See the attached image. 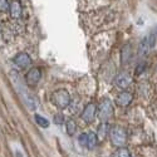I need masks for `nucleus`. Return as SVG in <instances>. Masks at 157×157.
<instances>
[{
	"instance_id": "obj_19",
	"label": "nucleus",
	"mask_w": 157,
	"mask_h": 157,
	"mask_svg": "<svg viewBox=\"0 0 157 157\" xmlns=\"http://www.w3.org/2000/svg\"><path fill=\"white\" fill-rule=\"evenodd\" d=\"M145 68H146V64H145V63L138 64V65H137V68H136V74H141L143 71H145Z\"/></svg>"
},
{
	"instance_id": "obj_11",
	"label": "nucleus",
	"mask_w": 157,
	"mask_h": 157,
	"mask_svg": "<svg viewBox=\"0 0 157 157\" xmlns=\"http://www.w3.org/2000/svg\"><path fill=\"white\" fill-rule=\"evenodd\" d=\"M23 13V6L20 4V2H18V0H14V2H11L10 5H9V14L13 19H18L20 18Z\"/></svg>"
},
{
	"instance_id": "obj_4",
	"label": "nucleus",
	"mask_w": 157,
	"mask_h": 157,
	"mask_svg": "<svg viewBox=\"0 0 157 157\" xmlns=\"http://www.w3.org/2000/svg\"><path fill=\"white\" fill-rule=\"evenodd\" d=\"M78 142H79L81 146H83L88 150H94L98 145V137L94 132L89 131V132L81 133L79 137H78Z\"/></svg>"
},
{
	"instance_id": "obj_7",
	"label": "nucleus",
	"mask_w": 157,
	"mask_h": 157,
	"mask_svg": "<svg viewBox=\"0 0 157 157\" xmlns=\"http://www.w3.org/2000/svg\"><path fill=\"white\" fill-rule=\"evenodd\" d=\"M96 116H97V106L94 103H88L81 114V118L86 123H92L96 118Z\"/></svg>"
},
{
	"instance_id": "obj_8",
	"label": "nucleus",
	"mask_w": 157,
	"mask_h": 157,
	"mask_svg": "<svg viewBox=\"0 0 157 157\" xmlns=\"http://www.w3.org/2000/svg\"><path fill=\"white\" fill-rule=\"evenodd\" d=\"M113 83H114V86L118 89H123L124 90L126 88L129 87L131 83H132V78H131V75L127 74V73H120L118 75L114 78Z\"/></svg>"
},
{
	"instance_id": "obj_12",
	"label": "nucleus",
	"mask_w": 157,
	"mask_h": 157,
	"mask_svg": "<svg viewBox=\"0 0 157 157\" xmlns=\"http://www.w3.org/2000/svg\"><path fill=\"white\" fill-rule=\"evenodd\" d=\"M131 58H132V45L131 44H126L123 45L122 50H121V62L122 64H127Z\"/></svg>"
},
{
	"instance_id": "obj_20",
	"label": "nucleus",
	"mask_w": 157,
	"mask_h": 157,
	"mask_svg": "<svg viewBox=\"0 0 157 157\" xmlns=\"http://www.w3.org/2000/svg\"><path fill=\"white\" fill-rule=\"evenodd\" d=\"M14 156H15V157H24V156H23V153H21V152H20V151H17V152H15V155H14Z\"/></svg>"
},
{
	"instance_id": "obj_18",
	"label": "nucleus",
	"mask_w": 157,
	"mask_h": 157,
	"mask_svg": "<svg viewBox=\"0 0 157 157\" xmlns=\"http://www.w3.org/2000/svg\"><path fill=\"white\" fill-rule=\"evenodd\" d=\"M9 9V3L8 0H0V13L6 11Z\"/></svg>"
},
{
	"instance_id": "obj_15",
	"label": "nucleus",
	"mask_w": 157,
	"mask_h": 157,
	"mask_svg": "<svg viewBox=\"0 0 157 157\" xmlns=\"http://www.w3.org/2000/svg\"><path fill=\"white\" fill-rule=\"evenodd\" d=\"M34 121L39 127H42V128H48L49 127V121L40 114H34Z\"/></svg>"
},
{
	"instance_id": "obj_16",
	"label": "nucleus",
	"mask_w": 157,
	"mask_h": 157,
	"mask_svg": "<svg viewBox=\"0 0 157 157\" xmlns=\"http://www.w3.org/2000/svg\"><path fill=\"white\" fill-rule=\"evenodd\" d=\"M112 157H131V152L126 147H120L116 150V152L113 153Z\"/></svg>"
},
{
	"instance_id": "obj_10",
	"label": "nucleus",
	"mask_w": 157,
	"mask_h": 157,
	"mask_svg": "<svg viewBox=\"0 0 157 157\" xmlns=\"http://www.w3.org/2000/svg\"><path fill=\"white\" fill-rule=\"evenodd\" d=\"M132 99H133L132 93L127 92V90H123L122 93H120L118 96H117V98H116V103L118 104V106H121V107H127L128 104L132 102Z\"/></svg>"
},
{
	"instance_id": "obj_6",
	"label": "nucleus",
	"mask_w": 157,
	"mask_h": 157,
	"mask_svg": "<svg viewBox=\"0 0 157 157\" xmlns=\"http://www.w3.org/2000/svg\"><path fill=\"white\" fill-rule=\"evenodd\" d=\"M42 79V69L38 67H33L25 75V82L29 87H35Z\"/></svg>"
},
{
	"instance_id": "obj_21",
	"label": "nucleus",
	"mask_w": 157,
	"mask_h": 157,
	"mask_svg": "<svg viewBox=\"0 0 157 157\" xmlns=\"http://www.w3.org/2000/svg\"><path fill=\"white\" fill-rule=\"evenodd\" d=\"M153 2H155V4H157V0H153Z\"/></svg>"
},
{
	"instance_id": "obj_14",
	"label": "nucleus",
	"mask_w": 157,
	"mask_h": 157,
	"mask_svg": "<svg viewBox=\"0 0 157 157\" xmlns=\"http://www.w3.org/2000/svg\"><path fill=\"white\" fill-rule=\"evenodd\" d=\"M108 133H109V127H108V124L106 122H103L98 127V135H97V137H98V140H103Z\"/></svg>"
},
{
	"instance_id": "obj_1",
	"label": "nucleus",
	"mask_w": 157,
	"mask_h": 157,
	"mask_svg": "<svg viewBox=\"0 0 157 157\" xmlns=\"http://www.w3.org/2000/svg\"><path fill=\"white\" fill-rule=\"evenodd\" d=\"M109 140H111V143L117 147H124L126 142H127V131L121 127V126H112L109 128Z\"/></svg>"
},
{
	"instance_id": "obj_9",
	"label": "nucleus",
	"mask_w": 157,
	"mask_h": 157,
	"mask_svg": "<svg viewBox=\"0 0 157 157\" xmlns=\"http://www.w3.org/2000/svg\"><path fill=\"white\" fill-rule=\"evenodd\" d=\"M13 62H14V64L19 69H25V68H28L30 65L32 59L27 53H18L14 57V59H13Z\"/></svg>"
},
{
	"instance_id": "obj_17",
	"label": "nucleus",
	"mask_w": 157,
	"mask_h": 157,
	"mask_svg": "<svg viewBox=\"0 0 157 157\" xmlns=\"http://www.w3.org/2000/svg\"><path fill=\"white\" fill-rule=\"evenodd\" d=\"M63 122H64L63 114H62V113H57V114L54 116V123L58 124V126H60V124H63Z\"/></svg>"
},
{
	"instance_id": "obj_3",
	"label": "nucleus",
	"mask_w": 157,
	"mask_h": 157,
	"mask_svg": "<svg viewBox=\"0 0 157 157\" xmlns=\"http://www.w3.org/2000/svg\"><path fill=\"white\" fill-rule=\"evenodd\" d=\"M113 113H114V109H113L112 102H111L108 98H104V99L99 103V107H98V109H97L98 118H99L102 122H106V121H108L111 117L113 116Z\"/></svg>"
},
{
	"instance_id": "obj_13",
	"label": "nucleus",
	"mask_w": 157,
	"mask_h": 157,
	"mask_svg": "<svg viewBox=\"0 0 157 157\" xmlns=\"http://www.w3.org/2000/svg\"><path fill=\"white\" fill-rule=\"evenodd\" d=\"M65 129H67V133L69 136H74L75 132H77V123L74 120H68L67 122H65Z\"/></svg>"
},
{
	"instance_id": "obj_22",
	"label": "nucleus",
	"mask_w": 157,
	"mask_h": 157,
	"mask_svg": "<svg viewBox=\"0 0 157 157\" xmlns=\"http://www.w3.org/2000/svg\"><path fill=\"white\" fill-rule=\"evenodd\" d=\"M0 152H2V148H0Z\"/></svg>"
},
{
	"instance_id": "obj_2",
	"label": "nucleus",
	"mask_w": 157,
	"mask_h": 157,
	"mask_svg": "<svg viewBox=\"0 0 157 157\" xmlns=\"http://www.w3.org/2000/svg\"><path fill=\"white\" fill-rule=\"evenodd\" d=\"M50 102L59 109L67 108L71 104V94L65 89H57L50 96Z\"/></svg>"
},
{
	"instance_id": "obj_5",
	"label": "nucleus",
	"mask_w": 157,
	"mask_h": 157,
	"mask_svg": "<svg viewBox=\"0 0 157 157\" xmlns=\"http://www.w3.org/2000/svg\"><path fill=\"white\" fill-rule=\"evenodd\" d=\"M155 44H156V35L153 33H151L141 40L140 47H138V56H141V57L146 56L150 52V49H152L155 47Z\"/></svg>"
}]
</instances>
